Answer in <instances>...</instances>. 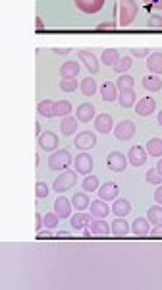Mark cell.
Listing matches in <instances>:
<instances>
[{
    "label": "cell",
    "mask_w": 162,
    "mask_h": 290,
    "mask_svg": "<svg viewBox=\"0 0 162 290\" xmlns=\"http://www.w3.org/2000/svg\"><path fill=\"white\" fill-rule=\"evenodd\" d=\"M118 12H120V25L127 27L137 18L139 6H137L135 0H118Z\"/></svg>",
    "instance_id": "1"
},
{
    "label": "cell",
    "mask_w": 162,
    "mask_h": 290,
    "mask_svg": "<svg viewBox=\"0 0 162 290\" xmlns=\"http://www.w3.org/2000/svg\"><path fill=\"white\" fill-rule=\"evenodd\" d=\"M72 163V153L68 149H56L48 157V169L50 171H66Z\"/></svg>",
    "instance_id": "2"
},
{
    "label": "cell",
    "mask_w": 162,
    "mask_h": 290,
    "mask_svg": "<svg viewBox=\"0 0 162 290\" xmlns=\"http://www.w3.org/2000/svg\"><path fill=\"white\" fill-rule=\"evenodd\" d=\"M78 184V174L74 173V171H64L60 176H56V180H54V184H52V188H54V192H66V190H70V188H74Z\"/></svg>",
    "instance_id": "3"
},
{
    "label": "cell",
    "mask_w": 162,
    "mask_h": 290,
    "mask_svg": "<svg viewBox=\"0 0 162 290\" xmlns=\"http://www.w3.org/2000/svg\"><path fill=\"white\" fill-rule=\"evenodd\" d=\"M74 2H76L78 10L83 12V14H87V16L101 12L102 8H104V4H106V0H74Z\"/></svg>",
    "instance_id": "4"
},
{
    "label": "cell",
    "mask_w": 162,
    "mask_h": 290,
    "mask_svg": "<svg viewBox=\"0 0 162 290\" xmlns=\"http://www.w3.org/2000/svg\"><path fill=\"white\" fill-rule=\"evenodd\" d=\"M74 167H76V173L83 174V176L91 174V171H93V157L87 151H81V155H78L76 161H74Z\"/></svg>",
    "instance_id": "5"
},
{
    "label": "cell",
    "mask_w": 162,
    "mask_h": 290,
    "mask_svg": "<svg viewBox=\"0 0 162 290\" xmlns=\"http://www.w3.org/2000/svg\"><path fill=\"white\" fill-rule=\"evenodd\" d=\"M106 165H108V169L112 173H123L125 167H127V159L120 151H112V153L108 155V159H106Z\"/></svg>",
    "instance_id": "6"
},
{
    "label": "cell",
    "mask_w": 162,
    "mask_h": 290,
    "mask_svg": "<svg viewBox=\"0 0 162 290\" xmlns=\"http://www.w3.org/2000/svg\"><path fill=\"white\" fill-rule=\"evenodd\" d=\"M114 135L116 139L120 141H127L135 135V124L131 120H122L120 124H116V130H114Z\"/></svg>",
    "instance_id": "7"
},
{
    "label": "cell",
    "mask_w": 162,
    "mask_h": 290,
    "mask_svg": "<svg viewBox=\"0 0 162 290\" xmlns=\"http://www.w3.org/2000/svg\"><path fill=\"white\" fill-rule=\"evenodd\" d=\"M97 145V137H95V134L93 132H81V134H78V137H76V147L80 149V151H89V149H93Z\"/></svg>",
    "instance_id": "8"
},
{
    "label": "cell",
    "mask_w": 162,
    "mask_h": 290,
    "mask_svg": "<svg viewBox=\"0 0 162 290\" xmlns=\"http://www.w3.org/2000/svg\"><path fill=\"white\" fill-rule=\"evenodd\" d=\"M78 58H80V62L85 64V68H87L91 74H97V72H99V58L95 57L93 51H80V53H78Z\"/></svg>",
    "instance_id": "9"
},
{
    "label": "cell",
    "mask_w": 162,
    "mask_h": 290,
    "mask_svg": "<svg viewBox=\"0 0 162 290\" xmlns=\"http://www.w3.org/2000/svg\"><path fill=\"white\" fill-rule=\"evenodd\" d=\"M127 163H131V167H143L147 163V149L141 145H133L127 153Z\"/></svg>",
    "instance_id": "10"
},
{
    "label": "cell",
    "mask_w": 162,
    "mask_h": 290,
    "mask_svg": "<svg viewBox=\"0 0 162 290\" xmlns=\"http://www.w3.org/2000/svg\"><path fill=\"white\" fill-rule=\"evenodd\" d=\"M112 128H114V120H112V116L110 115L102 113V115L95 116V130H97L99 134H102V135L110 134Z\"/></svg>",
    "instance_id": "11"
},
{
    "label": "cell",
    "mask_w": 162,
    "mask_h": 290,
    "mask_svg": "<svg viewBox=\"0 0 162 290\" xmlns=\"http://www.w3.org/2000/svg\"><path fill=\"white\" fill-rule=\"evenodd\" d=\"M58 135L54 132H44V134L39 135V147L42 151H56L58 147Z\"/></svg>",
    "instance_id": "12"
},
{
    "label": "cell",
    "mask_w": 162,
    "mask_h": 290,
    "mask_svg": "<svg viewBox=\"0 0 162 290\" xmlns=\"http://www.w3.org/2000/svg\"><path fill=\"white\" fill-rule=\"evenodd\" d=\"M120 193V186L116 182H106L99 188V197L104 199V201H114Z\"/></svg>",
    "instance_id": "13"
},
{
    "label": "cell",
    "mask_w": 162,
    "mask_h": 290,
    "mask_svg": "<svg viewBox=\"0 0 162 290\" xmlns=\"http://www.w3.org/2000/svg\"><path fill=\"white\" fill-rule=\"evenodd\" d=\"M157 109V103L153 97H143L141 101L135 103V113L139 116H151Z\"/></svg>",
    "instance_id": "14"
},
{
    "label": "cell",
    "mask_w": 162,
    "mask_h": 290,
    "mask_svg": "<svg viewBox=\"0 0 162 290\" xmlns=\"http://www.w3.org/2000/svg\"><path fill=\"white\" fill-rule=\"evenodd\" d=\"M91 221H93V219L83 211H78L76 215L70 217V225H72L74 231H83V229H87V227L91 225Z\"/></svg>",
    "instance_id": "15"
},
{
    "label": "cell",
    "mask_w": 162,
    "mask_h": 290,
    "mask_svg": "<svg viewBox=\"0 0 162 290\" xmlns=\"http://www.w3.org/2000/svg\"><path fill=\"white\" fill-rule=\"evenodd\" d=\"M91 217H95V219H106L108 217V213H110V207H108V203L104 201V199H97V201H91Z\"/></svg>",
    "instance_id": "16"
},
{
    "label": "cell",
    "mask_w": 162,
    "mask_h": 290,
    "mask_svg": "<svg viewBox=\"0 0 162 290\" xmlns=\"http://www.w3.org/2000/svg\"><path fill=\"white\" fill-rule=\"evenodd\" d=\"M89 231L93 232V236H106V234H112V227L104 219H93L89 225Z\"/></svg>",
    "instance_id": "17"
},
{
    "label": "cell",
    "mask_w": 162,
    "mask_h": 290,
    "mask_svg": "<svg viewBox=\"0 0 162 290\" xmlns=\"http://www.w3.org/2000/svg\"><path fill=\"white\" fill-rule=\"evenodd\" d=\"M72 203H70V199H66V197H58L56 201H54V213L60 217V219H70L72 217Z\"/></svg>",
    "instance_id": "18"
},
{
    "label": "cell",
    "mask_w": 162,
    "mask_h": 290,
    "mask_svg": "<svg viewBox=\"0 0 162 290\" xmlns=\"http://www.w3.org/2000/svg\"><path fill=\"white\" fill-rule=\"evenodd\" d=\"M112 213L116 215V217H127L129 213H131V203H129V199H125V197H116L114 199V203H112Z\"/></svg>",
    "instance_id": "19"
},
{
    "label": "cell",
    "mask_w": 162,
    "mask_h": 290,
    "mask_svg": "<svg viewBox=\"0 0 162 290\" xmlns=\"http://www.w3.org/2000/svg\"><path fill=\"white\" fill-rule=\"evenodd\" d=\"M147 68L151 74H162V53H151L147 57Z\"/></svg>",
    "instance_id": "20"
},
{
    "label": "cell",
    "mask_w": 162,
    "mask_h": 290,
    "mask_svg": "<svg viewBox=\"0 0 162 290\" xmlns=\"http://www.w3.org/2000/svg\"><path fill=\"white\" fill-rule=\"evenodd\" d=\"M118 87H116V83L114 81H104L101 85V97L106 101V103H112V101H116V97H118Z\"/></svg>",
    "instance_id": "21"
},
{
    "label": "cell",
    "mask_w": 162,
    "mask_h": 290,
    "mask_svg": "<svg viewBox=\"0 0 162 290\" xmlns=\"http://www.w3.org/2000/svg\"><path fill=\"white\" fill-rule=\"evenodd\" d=\"M131 231H133V234H137V236H147V234L151 232V223H149V219H147V217H137V219L133 221V225H131Z\"/></svg>",
    "instance_id": "22"
},
{
    "label": "cell",
    "mask_w": 162,
    "mask_h": 290,
    "mask_svg": "<svg viewBox=\"0 0 162 290\" xmlns=\"http://www.w3.org/2000/svg\"><path fill=\"white\" fill-rule=\"evenodd\" d=\"M78 120L80 122H91L95 120V107L91 103H83L78 107Z\"/></svg>",
    "instance_id": "23"
},
{
    "label": "cell",
    "mask_w": 162,
    "mask_h": 290,
    "mask_svg": "<svg viewBox=\"0 0 162 290\" xmlns=\"http://www.w3.org/2000/svg\"><path fill=\"white\" fill-rule=\"evenodd\" d=\"M80 62H74V60H68L60 66V76L62 77H78L80 74Z\"/></svg>",
    "instance_id": "24"
},
{
    "label": "cell",
    "mask_w": 162,
    "mask_h": 290,
    "mask_svg": "<svg viewBox=\"0 0 162 290\" xmlns=\"http://www.w3.org/2000/svg\"><path fill=\"white\" fill-rule=\"evenodd\" d=\"M72 205H74V209H78V211H85V209L91 205V199H89L87 192L74 193V197H72Z\"/></svg>",
    "instance_id": "25"
},
{
    "label": "cell",
    "mask_w": 162,
    "mask_h": 290,
    "mask_svg": "<svg viewBox=\"0 0 162 290\" xmlns=\"http://www.w3.org/2000/svg\"><path fill=\"white\" fill-rule=\"evenodd\" d=\"M118 103H120L123 109H131V107H135V103H137L135 91H133V89L120 91V93H118Z\"/></svg>",
    "instance_id": "26"
},
{
    "label": "cell",
    "mask_w": 162,
    "mask_h": 290,
    "mask_svg": "<svg viewBox=\"0 0 162 290\" xmlns=\"http://www.w3.org/2000/svg\"><path fill=\"white\" fill-rule=\"evenodd\" d=\"M120 60V53L116 51V49H104L101 55V62L104 66H116V62Z\"/></svg>",
    "instance_id": "27"
},
{
    "label": "cell",
    "mask_w": 162,
    "mask_h": 290,
    "mask_svg": "<svg viewBox=\"0 0 162 290\" xmlns=\"http://www.w3.org/2000/svg\"><path fill=\"white\" fill-rule=\"evenodd\" d=\"M143 87H145L147 91H151V93H157V91H161L162 89V79L161 77H157L155 74H151V76L143 77Z\"/></svg>",
    "instance_id": "28"
},
{
    "label": "cell",
    "mask_w": 162,
    "mask_h": 290,
    "mask_svg": "<svg viewBox=\"0 0 162 290\" xmlns=\"http://www.w3.org/2000/svg\"><path fill=\"white\" fill-rule=\"evenodd\" d=\"M110 227H112V234H116V236H125V234H129V225H127V221H125L123 217L114 219V223H112Z\"/></svg>",
    "instance_id": "29"
},
{
    "label": "cell",
    "mask_w": 162,
    "mask_h": 290,
    "mask_svg": "<svg viewBox=\"0 0 162 290\" xmlns=\"http://www.w3.org/2000/svg\"><path fill=\"white\" fill-rule=\"evenodd\" d=\"M60 130L64 135H72L76 130H78V120L76 118H72V116H64L62 118V124H60Z\"/></svg>",
    "instance_id": "30"
},
{
    "label": "cell",
    "mask_w": 162,
    "mask_h": 290,
    "mask_svg": "<svg viewBox=\"0 0 162 290\" xmlns=\"http://www.w3.org/2000/svg\"><path fill=\"white\" fill-rule=\"evenodd\" d=\"M80 89L83 95H87V97L95 95V93H97V81H95L93 77H85L80 83Z\"/></svg>",
    "instance_id": "31"
},
{
    "label": "cell",
    "mask_w": 162,
    "mask_h": 290,
    "mask_svg": "<svg viewBox=\"0 0 162 290\" xmlns=\"http://www.w3.org/2000/svg\"><path fill=\"white\" fill-rule=\"evenodd\" d=\"M37 111H39V115L44 116V118H52V116H54V101H48V99L40 101L39 105H37Z\"/></svg>",
    "instance_id": "32"
},
{
    "label": "cell",
    "mask_w": 162,
    "mask_h": 290,
    "mask_svg": "<svg viewBox=\"0 0 162 290\" xmlns=\"http://www.w3.org/2000/svg\"><path fill=\"white\" fill-rule=\"evenodd\" d=\"M147 219H149V223L151 225H162V205H153V207H149V211H147Z\"/></svg>",
    "instance_id": "33"
},
{
    "label": "cell",
    "mask_w": 162,
    "mask_h": 290,
    "mask_svg": "<svg viewBox=\"0 0 162 290\" xmlns=\"http://www.w3.org/2000/svg\"><path fill=\"white\" fill-rule=\"evenodd\" d=\"M147 153L151 157H161L162 155V139L161 137H153L147 141Z\"/></svg>",
    "instance_id": "34"
},
{
    "label": "cell",
    "mask_w": 162,
    "mask_h": 290,
    "mask_svg": "<svg viewBox=\"0 0 162 290\" xmlns=\"http://www.w3.org/2000/svg\"><path fill=\"white\" fill-rule=\"evenodd\" d=\"M133 85H135V79H133L131 76H127V74H122V76L116 79V87H118V91L133 89Z\"/></svg>",
    "instance_id": "35"
},
{
    "label": "cell",
    "mask_w": 162,
    "mask_h": 290,
    "mask_svg": "<svg viewBox=\"0 0 162 290\" xmlns=\"http://www.w3.org/2000/svg\"><path fill=\"white\" fill-rule=\"evenodd\" d=\"M83 190L89 193V192H97L99 190V178L97 176H93V174H87L85 178H83Z\"/></svg>",
    "instance_id": "36"
},
{
    "label": "cell",
    "mask_w": 162,
    "mask_h": 290,
    "mask_svg": "<svg viewBox=\"0 0 162 290\" xmlns=\"http://www.w3.org/2000/svg\"><path fill=\"white\" fill-rule=\"evenodd\" d=\"M78 87H80V83H78V79H76V77H62L60 89L64 91V93H74Z\"/></svg>",
    "instance_id": "37"
},
{
    "label": "cell",
    "mask_w": 162,
    "mask_h": 290,
    "mask_svg": "<svg viewBox=\"0 0 162 290\" xmlns=\"http://www.w3.org/2000/svg\"><path fill=\"white\" fill-rule=\"evenodd\" d=\"M72 111L70 101H56L54 103V116H68Z\"/></svg>",
    "instance_id": "38"
},
{
    "label": "cell",
    "mask_w": 162,
    "mask_h": 290,
    "mask_svg": "<svg viewBox=\"0 0 162 290\" xmlns=\"http://www.w3.org/2000/svg\"><path fill=\"white\" fill-rule=\"evenodd\" d=\"M131 57H123V58H120L118 62H116V66H114V70L118 72V74H125L129 68H131Z\"/></svg>",
    "instance_id": "39"
},
{
    "label": "cell",
    "mask_w": 162,
    "mask_h": 290,
    "mask_svg": "<svg viewBox=\"0 0 162 290\" xmlns=\"http://www.w3.org/2000/svg\"><path fill=\"white\" fill-rule=\"evenodd\" d=\"M58 223H60V217H58L56 213H46V215H44V227H46L48 231L56 229Z\"/></svg>",
    "instance_id": "40"
},
{
    "label": "cell",
    "mask_w": 162,
    "mask_h": 290,
    "mask_svg": "<svg viewBox=\"0 0 162 290\" xmlns=\"http://www.w3.org/2000/svg\"><path fill=\"white\" fill-rule=\"evenodd\" d=\"M145 180L149 182V184H155V186H159L162 184V174L157 171V167L155 169H151V171H147V176H145Z\"/></svg>",
    "instance_id": "41"
},
{
    "label": "cell",
    "mask_w": 162,
    "mask_h": 290,
    "mask_svg": "<svg viewBox=\"0 0 162 290\" xmlns=\"http://www.w3.org/2000/svg\"><path fill=\"white\" fill-rule=\"evenodd\" d=\"M48 193H50L48 184H44V182H37V184H35V197H37V199L48 197Z\"/></svg>",
    "instance_id": "42"
},
{
    "label": "cell",
    "mask_w": 162,
    "mask_h": 290,
    "mask_svg": "<svg viewBox=\"0 0 162 290\" xmlns=\"http://www.w3.org/2000/svg\"><path fill=\"white\" fill-rule=\"evenodd\" d=\"M147 10H162V0H143Z\"/></svg>",
    "instance_id": "43"
},
{
    "label": "cell",
    "mask_w": 162,
    "mask_h": 290,
    "mask_svg": "<svg viewBox=\"0 0 162 290\" xmlns=\"http://www.w3.org/2000/svg\"><path fill=\"white\" fill-rule=\"evenodd\" d=\"M149 25H151V27H162V16H159V14H151Z\"/></svg>",
    "instance_id": "44"
},
{
    "label": "cell",
    "mask_w": 162,
    "mask_h": 290,
    "mask_svg": "<svg viewBox=\"0 0 162 290\" xmlns=\"http://www.w3.org/2000/svg\"><path fill=\"white\" fill-rule=\"evenodd\" d=\"M131 55H133L135 58H145V57H149L151 53H149V49H133Z\"/></svg>",
    "instance_id": "45"
},
{
    "label": "cell",
    "mask_w": 162,
    "mask_h": 290,
    "mask_svg": "<svg viewBox=\"0 0 162 290\" xmlns=\"http://www.w3.org/2000/svg\"><path fill=\"white\" fill-rule=\"evenodd\" d=\"M42 227H44V217L39 215V213H35V231L39 232Z\"/></svg>",
    "instance_id": "46"
},
{
    "label": "cell",
    "mask_w": 162,
    "mask_h": 290,
    "mask_svg": "<svg viewBox=\"0 0 162 290\" xmlns=\"http://www.w3.org/2000/svg\"><path fill=\"white\" fill-rule=\"evenodd\" d=\"M151 236H155V238H162V225H155V229L149 232Z\"/></svg>",
    "instance_id": "47"
},
{
    "label": "cell",
    "mask_w": 162,
    "mask_h": 290,
    "mask_svg": "<svg viewBox=\"0 0 162 290\" xmlns=\"http://www.w3.org/2000/svg\"><path fill=\"white\" fill-rule=\"evenodd\" d=\"M35 238H37V240H39V238H54V234H52V232H48V229H46V231L37 232V236H35Z\"/></svg>",
    "instance_id": "48"
},
{
    "label": "cell",
    "mask_w": 162,
    "mask_h": 290,
    "mask_svg": "<svg viewBox=\"0 0 162 290\" xmlns=\"http://www.w3.org/2000/svg\"><path fill=\"white\" fill-rule=\"evenodd\" d=\"M155 201L162 205V184H159V188H157V192H155Z\"/></svg>",
    "instance_id": "49"
},
{
    "label": "cell",
    "mask_w": 162,
    "mask_h": 290,
    "mask_svg": "<svg viewBox=\"0 0 162 290\" xmlns=\"http://www.w3.org/2000/svg\"><path fill=\"white\" fill-rule=\"evenodd\" d=\"M72 53V49H54V55H58V57H68Z\"/></svg>",
    "instance_id": "50"
},
{
    "label": "cell",
    "mask_w": 162,
    "mask_h": 290,
    "mask_svg": "<svg viewBox=\"0 0 162 290\" xmlns=\"http://www.w3.org/2000/svg\"><path fill=\"white\" fill-rule=\"evenodd\" d=\"M106 27H116V21H102V23H99V29H106Z\"/></svg>",
    "instance_id": "51"
},
{
    "label": "cell",
    "mask_w": 162,
    "mask_h": 290,
    "mask_svg": "<svg viewBox=\"0 0 162 290\" xmlns=\"http://www.w3.org/2000/svg\"><path fill=\"white\" fill-rule=\"evenodd\" d=\"M35 27H37V29H40V27H44V23H42V19H40L39 16L35 18Z\"/></svg>",
    "instance_id": "52"
},
{
    "label": "cell",
    "mask_w": 162,
    "mask_h": 290,
    "mask_svg": "<svg viewBox=\"0 0 162 290\" xmlns=\"http://www.w3.org/2000/svg\"><path fill=\"white\" fill-rule=\"evenodd\" d=\"M56 236H58V238H70V232L62 231V232H58V234H56Z\"/></svg>",
    "instance_id": "53"
},
{
    "label": "cell",
    "mask_w": 162,
    "mask_h": 290,
    "mask_svg": "<svg viewBox=\"0 0 162 290\" xmlns=\"http://www.w3.org/2000/svg\"><path fill=\"white\" fill-rule=\"evenodd\" d=\"M39 132H40V124L39 122H35V135L39 137Z\"/></svg>",
    "instance_id": "54"
},
{
    "label": "cell",
    "mask_w": 162,
    "mask_h": 290,
    "mask_svg": "<svg viewBox=\"0 0 162 290\" xmlns=\"http://www.w3.org/2000/svg\"><path fill=\"white\" fill-rule=\"evenodd\" d=\"M157 171L162 174V159H159V163H157Z\"/></svg>",
    "instance_id": "55"
},
{
    "label": "cell",
    "mask_w": 162,
    "mask_h": 290,
    "mask_svg": "<svg viewBox=\"0 0 162 290\" xmlns=\"http://www.w3.org/2000/svg\"><path fill=\"white\" fill-rule=\"evenodd\" d=\"M159 124L162 126V111H161V115H159Z\"/></svg>",
    "instance_id": "56"
}]
</instances>
